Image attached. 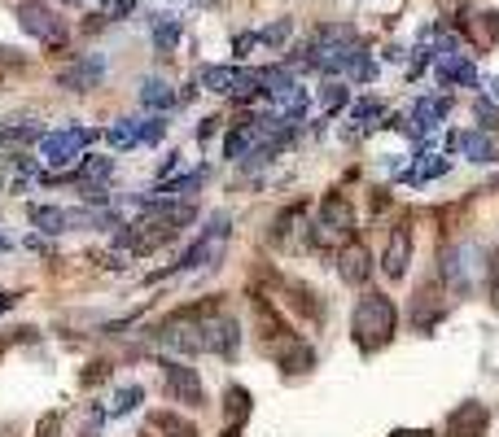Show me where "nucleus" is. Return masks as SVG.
Wrapping results in <instances>:
<instances>
[{
    "instance_id": "obj_29",
    "label": "nucleus",
    "mask_w": 499,
    "mask_h": 437,
    "mask_svg": "<svg viewBox=\"0 0 499 437\" xmlns=\"http://www.w3.org/2000/svg\"><path fill=\"white\" fill-rule=\"evenodd\" d=\"M285 35H289V23H276V26H268V31H259V40H263V44H285Z\"/></svg>"
},
{
    "instance_id": "obj_14",
    "label": "nucleus",
    "mask_w": 499,
    "mask_h": 437,
    "mask_svg": "<svg viewBox=\"0 0 499 437\" xmlns=\"http://www.w3.org/2000/svg\"><path fill=\"white\" fill-rule=\"evenodd\" d=\"M469 40H474L477 49H495L499 40V14L495 9H482V14H469Z\"/></svg>"
},
{
    "instance_id": "obj_18",
    "label": "nucleus",
    "mask_w": 499,
    "mask_h": 437,
    "mask_svg": "<svg viewBox=\"0 0 499 437\" xmlns=\"http://www.w3.org/2000/svg\"><path fill=\"white\" fill-rule=\"evenodd\" d=\"M105 407L101 403H83V412L75 415V437H101V429H105Z\"/></svg>"
},
{
    "instance_id": "obj_8",
    "label": "nucleus",
    "mask_w": 499,
    "mask_h": 437,
    "mask_svg": "<svg viewBox=\"0 0 499 437\" xmlns=\"http://www.w3.org/2000/svg\"><path fill=\"white\" fill-rule=\"evenodd\" d=\"M26 215H31L40 237H62V232H75V228L97 223V215H88V210H66V206H31Z\"/></svg>"
},
{
    "instance_id": "obj_21",
    "label": "nucleus",
    "mask_w": 499,
    "mask_h": 437,
    "mask_svg": "<svg viewBox=\"0 0 499 437\" xmlns=\"http://www.w3.org/2000/svg\"><path fill=\"white\" fill-rule=\"evenodd\" d=\"M153 429L167 433V437H198V424L184 420V415H175V412H153Z\"/></svg>"
},
{
    "instance_id": "obj_19",
    "label": "nucleus",
    "mask_w": 499,
    "mask_h": 437,
    "mask_svg": "<svg viewBox=\"0 0 499 437\" xmlns=\"http://www.w3.org/2000/svg\"><path fill=\"white\" fill-rule=\"evenodd\" d=\"M175 44H180V18H171V14H158V18H153V49L171 53Z\"/></svg>"
},
{
    "instance_id": "obj_34",
    "label": "nucleus",
    "mask_w": 499,
    "mask_h": 437,
    "mask_svg": "<svg viewBox=\"0 0 499 437\" xmlns=\"http://www.w3.org/2000/svg\"><path fill=\"white\" fill-rule=\"evenodd\" d=\"M395 437H434L429 429H412V433H395Z\"/></svg>"
},
{
    "instance_id": "obj_23",
    "label": "nucleus",
    "mask_w": 499,
    "mask_h": 437,
    "mask_svg": "<svg viewBox=\"0 0 499 437\" xmlns=\"http://www.w3.org/2000/svg\"><path fill=\"white\" fill-rule=\"evenodd\" d=\"M105 141H110L114 149H136V145H141V122H136V119L114 122V127L105 131Z\"/></svg>"
},
{
    "instance_id": "obj_15",
    "label": "nucleus",
    "mask_w": 499,
    "mask_h": 437,
    "mask_svg": "<svg viewBox=\"0 0 499 437\" xmlns=\"http://www.w3.org/2000/svg\"><path fill=\"white\" fill-rule=\"evenodd\" d=\"M237 79H241L237 66H201L198 71L201 88H206V92H220V97H232V92H237Z\"/></svg>"
},
{
    "instance_id": "obj_26",
    "label": "nucleus",
    "mask_w": 499,
    "mask_h": 437,
    "mask_svg": "<svg viewBox=\"0 0 499 437\" xmlns=\"http://www.w3.org/2000/svg\"><path fill=\"white\" fill-rule=\"evenodd\" d=\"M162 136H167V122H162V119H145V122H141V145H158Z\"/></svg>"
},
{
    "instance_id": "obj_11",
    "label": "nucleus",
    "mask_w": 499,
    "mask_h": 437,
    "mask_svg": "<svg viewBox=\"0 0 499 437\" xmlns=\"http://www.w3.org/2000/svg\"><path fill=\"white\" fill-rule=\"evenodd\" d=\"M338 276H342V285H364L368 276H373V254H368V245L350 241L338 249Z\"/></svg>"
},
{
    "instance_id": "obj_13",
    "label": "nucleus",
    "mask_w": 499,
    "mask_h": 437,
    "mask_svg": "<svg viewBox=\"0 0 499 437\" xmlns=\"http://www.w3.org/2000/svg\"><path fill=\"white\" fill-rule=\"evenodd\" d=\"M110 175H114V158H101V153L83 158V162L75 167L79 193H83V189H105V184H110Z\"/></svg>"
},
{
    "instance_id": "obj_17",
    "label": "nucleus",
    "mask_w": 499,
    "mask_h": 437,
    "mask_svg": "<svg viewBox=\"0 0 499 437\" xmlns=\"http://www.w3.org/2000/svg\"><path fill=\"white\" fill-rule=\"evenodd\" d=\"M438 79H443V88L451 83H465V88H474L477 83V71L465 62V57H447V62H438Z\"/></svg>"
},
{
    "instance_id": "obj_35",
    "label": "nucleus",
    "mask_w": 499,
    "mask_h": 437,
    "mask_svg": "<svg viewBox=\"0 0 499 437\" xmlns=\"http://www.w3.org/2000/svg\"><path fill=\"white\" fill-rule=\"evenodd\" d=\"M9 249H14V241H9V237L0 232V254H9Z\"/></svg>"
},
{
    "instance_id": "obj_32",
    "label": "nucleus",
    "mask_w": 499,
    "mask_h": 437,
    "mask_svg": "<svg viewBox=\"0 0 499 437\" xmlns=\"http://www.w3.org/2000/svg\"><path fill=\"white\" fill-rule=\"evenodd\" d=\"M14 302H18V293H5V289H0V316H5V311H9Z\"/></svg>"
},
{
    "instance_id": "obj_12",
    "label": "nucleus",
    "mask_w": 499,
    "mask_h": 437,
    "mask_svg": "<svg viewBox=\"0 0 499 437\" xmlns=\"http://www.w3.org/2000/svg\"><path fill=\"white\" fill-rule=\"evenodd\" d=\"M486 420H491V412H486L482 403H460V407L447 415V437H482Z\"/></svg>"
},
{
    "instance_id": "obj_31",
    "label": "nucleus",
    "mask_w": 499,
    "mask_h": 437,
    "mask_svg": "<svg viewBox=\"0 0 499 437\" xmlns=\"http://www.w3.org/2000/svg\"><path fill=\"white\" fill-rule=\"evenodd\" d=\"M215 127H220V119H206L198 127V141H210V136H215Z\"/></svg>"
},
{
    "instance_id": "obj_2",
    "label": "nucleus",
    "mask_w": 499,
    "mask_h": 437,
    "mask_svg": "<svg viewBox=\"0 0 499 437\" xmlns=\"http://www.w3.org/2000/svg\"><path fill=\"white\" fill-rule=\"evenodd\" d=\"M228 237H232V218L224 215V210H215V215L206 218V228H201L198 237L189 241V249L180 254V263H175V271H210L224 263L228 254Z\"/></svg>"
},
{
    "instance_id": "obj_7",
    "label": "nucleus",
    "mask_w": 499,
    "mask_h": 437,
    "mask_svg": "<svg viewBox=\"0 0 499 437\" xmlns=\"http://www.w3.org/2000/svg\"><path fill=\"white\" fill-rule=\"evenodd\" d=\"M477 249L474 245H447V254H443V280H447L451 293H474L477 285Z\"/></svg>"
},
{
    "instance_id": "obj_24",
    "label": "nucleus",
    "mask_w": 499,
    "mask_h": 437,
    "mask_svg": "<svg viewBox=\"0 0 499 437\" xmlns=\"http://www.w3.org/2000/svg\"><path fill=\"white\" fill-rule=\"evenodd\" d=\"M224 412L241 424L250 415V389H241V385H228V393H224Z\"/></svg>"
},
{
    "instance_id": "obj_4",
    "label": "nucleus",
    "mask_w": 499,
    "mask_h": 437,
    "mask_svg": "<svg viewBox=\"0 0 499 437\" xmlns=\"http://www.w3.org/2000/svg\"><path fill=\"white\" fill-rule=\"evenodd\" d=\"M101 131L97 127H62V131H49V136H40V167L44 175L57 167H71L79 158V149L93 145Z\"/></svg>"
},
{
    "instance_id": "obj_16",
    "label": "nucleus",
    "mask_w": 499,
    "mask_h": 437,
    "mask_svg": "<svg viewBox=\"0 0 499 437\" xmlns=\"http://www.w3.org/2000/svg\"><path fill=\"white\" fill-rule=\"evenodd\" d=\"M141 105H145V110H171L175 105L171 83H167V79H145V83H141Z\"/></svg>"
},
{
    "instance_id": "obj_1",
    "label": "nucleus",
    "mask_w": 499,
    "mask_h": 437,
    "mask_svg": "<svg viewBox=\"0 0 499 437\" xmlns=\"http://www.w3.org/2000/svg\"><path fill=\"white\" fill-rule=\"evenodd\" d=\"M395 324H399V311L386 293H364L355 302V316H350V333H355V345L364 354H377L386 350L390 337H395Z\"/></svg>"
},
{
    "instance_id": "obj_22",
    "label": "nucleus",
    "mask_w": 499,
    "mask_h": 437,
    "mask_svg": "<svg viewBox=\"0 0 499 437\" xmlns=\"http://www.w3.org/2000/svg\"><path fill=\"white\" fill-rule=\"evenodd\" d=\"M455 145L465 149V158H469V162H495V145H491L486 136H477V131H465Z\"/></svg>"
},
{
    "instance_id": "obj_9",
    "label": "nucleus",
    "mask_w": 499,
    "mask_h": 437,
    "mask_svg": "<svg viewBox=\"0 0 499 437\" xmlns=\"http://www.w3.org/2000/svg\"><path fill=\"white\" fill-rule=\"evenodd\" d=\"M101 79H105V57L101 53H88V57H79L75 66H66L57 74V83L66 92H93V88H101Z\"/></svg>"
},
{
    "instance_id": "obj_30",
    "label": "nucleus",
    "mask_w": 499,
    "mask_h": 437,
    "mask_svg": "<svg viewBox=\"0 0 499 437\" xmlns=\"http://www.w3.org/2000/svg\"><path fill=\"white\" fill-rule=\"evenodd\" d=\"M373 114H381L377 101H359V105H355V119H373Z\"/></svg>"
},
{
    "instance_id": "obj_10",
    "label": "nucleus",
    "mask_w": 499,
    "mask_h": 437,
    "mask_svg": "<svg viewBox=\"0 0 499 437\" xmlns=\"http://www.w3.org/2000/svg\"><path fill=\"white\" fill-rule=\"evenodd\" d=\"M407 263H412V228L407 223H395L390 228V241H386V254H381V267L390 280H403L407 276Z\"/></svg>"
},
{
    "instance_id": "obj_33",
    "label": "nucleus",
    "mask_w": 499,
    "mask_h": 437,
    "mask_svg": "<svg viewBox=\"0 0 499 437\" xmlns=\"http://www.w3.org/2000/svg\"><path fill=\"white\" fill-rule=\"evenodd\" d=\"M26 249H35V254H49V245H44V237H31V241H26Z\"/></svg>"
},
{
    "instance_id": "obj_37",
    "label": "nucleus",
    "mask_w": 499,
    "mask_h": 437,
    "mask_svg": "<svg viewBox=\"0 0 499 437\" xmlns=\"http://www.w3.org/2000/svg\"><path fill=\"white\" fill-rule=\"evenodd\" d=\"M495 97H499V79H495Z\"/></svg>"
},
{
    "instance_id": "obj_27",
    "label": "nucleus",
    "mask_w": 499,
    "mask_h": 437,
    "mask_svg": "<svg viewBox=\"0 0 499 437\" xmlns=\"http://www.w3.org/2000/svg\"><path fill=\"white\" fill-rule=\"evenodd\" d=\"M320 105H325L328 114H333L338 105H347V88H342V83H325V92H320Z\"/></svg>"
},
{
    "instance_id": "obj_20",
    "label": "nucleus",
    "mask_w": 499,
    "mask_h": 437,
    "mask_svg": "<svg viewBox=\"0 0 499 437\" xmlns=\"http://www.w3.org/2000/svg\"><path fill=\"white\" fill-rule=\"evenodd\" d=\"M141 403H145V389L141 385H119L114 398H110V407H105V415H132Z\"/></svg>"
},
{
    "instance_id": "obj_36",
    "label": "nucleus",
    "mask_w": 499,
    "mask_h": 437,
    "mask_svg": "<svg viewBox=\"0 0 499 437\" xmlns=\"http://www.w3.org/2000/svg\"><path fill=\"white\" fill-rule=\"evenodd\" d=\"M66 5H75V9H83V5H97V0H66Z\"/></svg>"
},
{
    "instance_id": "obj_6",
    "label": "nucleus",
    "mask_w": 499,
    "mask_h": 437,
    "mask_svg": "<svg viewBox=\"0 0 499 437\" xmlns=\"http://www.w3.org/2000/svg\"><path fill=\"white\" fill-rule=\"evenodd\" d=\"M162 393L184 407H206V385H201L198 367L180 364V359H162Z\"/></svg>"
},
{
    "instance_id": "obj_25",
    "label": "nucleus",
    "mask_w": 499,
    "mask_h": 437,
    "mask_svg": "<svg viewBox=\"0 0 499 437\" xmlns=\"http://www.w3.org/2000/svg\"><path fill=\"white\" fill-rule=\"evenodd\" d=\"M474 114H477V122H482V127H491V131L499 127V110H495V101H491V97H477L474 101Z\"/></svg>"
},
{
    "instance_id": "obj_28",
    "label": "nucleus",
    "mask_w": 499,
    "mask_h": 437,
    "mask_svg": "<svg viewBox=\"0 0 499 437\" xmlns=\"http://www.w3.org/2000/svg\"><path fill=\"white\" fill-rule=\"evenodd\" d=\"M486 293H491V306L499 311V254L486 263Z\"/></svg>"
},
{
    "instance_id": "obj_3",
    "label": "nucleus",
    "mask_w": 499,
    "mask_h": 437,
    "mask_svg": "<svg viewBox=\"0 0 499 437\" xmlns=\"http://www.w3.org/2000/svg\"><path fill=\"white\" fill-rule=\"evenodd\" d=\"M355 241V210H350L347 197H325L320 206V218L311 228V245L316 249H342V245Z\"/></svg>"
},
{
    "instance_id": "obj_5",
    "label": "nucleus",
    "mask_w": 499,
    "mask_h": 437,
    "mask_svg": "<svg viewBox=\"0 0 499 437\" xmlns=\"http://www.w3.org/2000/svg\"><path fill=\"white\" fill-rule=\"evenodd\" d=\"M14 14H18V26H23L26 35H35L40 44L62 49V44H66V35H71V31H66V23L53 14L44 0H18V9H14Z\"/></svg>"
}]
</instances>
